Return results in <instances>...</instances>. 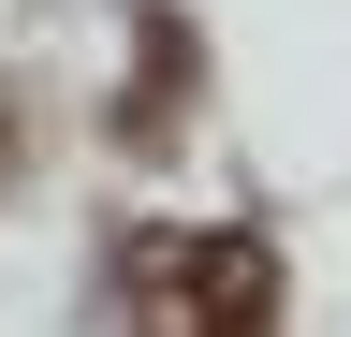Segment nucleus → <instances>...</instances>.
Segmentation results:
<instances>
[{
	"label": "nucleus",
	"instance_id": "nucleus-3",
	"mask_svg": "<svg viewBox=\"0 0 351 337\" xmlns=\"http://www.w3.org/2000/svg\"><path fill=\"white\" fill-rule=\"evenodd\" d=\"M0 161H15V117H0Z\"/></svg>",
	"mask_w": 351,
	"mask_h": 337
},
{
	"label": "nucleus",
	"instance_id": "nucleus-1",
	"mask_svg": "<svg viewBox=\"0 0 351 337\" xmlns=\"http://www.w3.org/2000/svg\"><path fill=\"white\" fill-rule=\"evenodd\" d=\"M132 308H147V337H263L278 323V249L249 220L132 235Z\"/></svg>",
	"mask_w": 351,
	"mask_h": 337
},
{
	"label": "nucleus",
	"instance_id": "nucleus-2",
	"mask_svg": "<svg viewBox=\"0 0 351 337\" xmlns=\"http://www.w3.org/2000/svg\"><path fill=\"white\" fill-rule=\"evenodd\" d=\"M176 103H191V30L147 15V73H132V117H117V132H132V147H161V132H176Z\"/></svg>",
	"mask_w": 351,
	"mask_h": 337
}]
</instances>
